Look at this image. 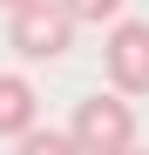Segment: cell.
Here are the masks:
<instances>
[{
  "label": "cell",
  "instance_id": "1",
  "mask_svg": "<svg viewBox=\"0 0 149 155\" xmlns=\"http://www.w3.org/2000/svg\"><path fill=\"white\" fill-rule=\"evenodd\" d=\"M68 142L81 148V155H122V148H136V108H129V94H88V101H74V115H68Z\"/></svg>",
  "mask_w": 149,
  "mask_h": 155
},
{
  "label": "cell",
  "instance_id": "3",
  "mask_svg": "<svg viewBox=\"0 0 149 155\" xmlns=\"http://www.w3.org/2000/svg\"><path fill=\"white\" fill-rule=\"evenodd\" d=\"M102 61H109L115 94H149V20H115Z\"/></svg>",
  "mask_w": 149,
  "mask_h": 155
},
{
  "label": "cell",
  "instance_id": "8",
  "mask_svg": "<svg viewBox=\"0 0 149 155\" xmlns=\"http://www.w3.org/2000/svg\"><path fill=\"white\" fill-rule=\"evenodd\" d=\"M122 155H149V148H142V142H136V148H122Z\"/></svg>",
  "mask_w": 149,
  "mask_h": 155
},
{
  "label": "cell",
  "instance_id": "4",
  "mask_svg": "<svg viewBox=\"0 0 149 155\" xmlns=\"http://www.w3.org/2000/svg\"><path fill=\"white\" fill-rule=\"evenodd\" d=\"M34 115H41V94H34V81L27 74H0V135H27L34 128Z\"/></svg>",
  "mask_w": 149,
  "mask_h": 155
},
{
  "label": "cell",
  "instance_id": "6",
  "mask_svg": "<svg viewBox=\"0 0 149 155\" xmlns=\"http://www.w3.org/2000/svg\"><path fill=\"white\" fill-rule=\"evenodd\" d=\"M54 7L74 20V27H102V20H115V14H122V0H54Z\"/></svg>",
  "mask_w": 149,
  "mask_h": 155
},
{
  "label": "cell",
  "instance_id": "7",
  "mask_svg": "<svg viewBox=\"0 0 149 155\" xmlns=\"http://www.w3.org/2000/svg\"><path fill=\"white\" fill-rule=\"evenodd\" d=\"M0 7H7V14H14V7H27V0H0Z\"/></svg>",
  "mask_w": 149,
  "mask_h": 155
},
{
  "label": "cell",
  "instance_id": "5",
  "mask_svg": "<svg viewBox=\"0 0 149 155\" xmlns=\"http://www.w3.org/2000/svg\"><path fill=\"white\" fill-rule=\"evenodd\" d=\"M14 155H81V148L68 142V128H27L14 142Z\"/></svg>",
  "mask_w": 149,
  "mask_h": 155
},
{
  "label": "cell",
  "instance_id": "2",
  "mask_svg": "<svg viewBox=\"0 0 149 155\" xmlns=\"http://www.w3.org/2000/svg\"><path fill=\"white\" fill-rule=\"evenodd\" d=\"M7 47L20 61H61L74 47V20L54 7V0H27V7L7 14Z\"/></svg>",
  "mask_w": 149,
  "mask_h": 155
}]
</instances>
